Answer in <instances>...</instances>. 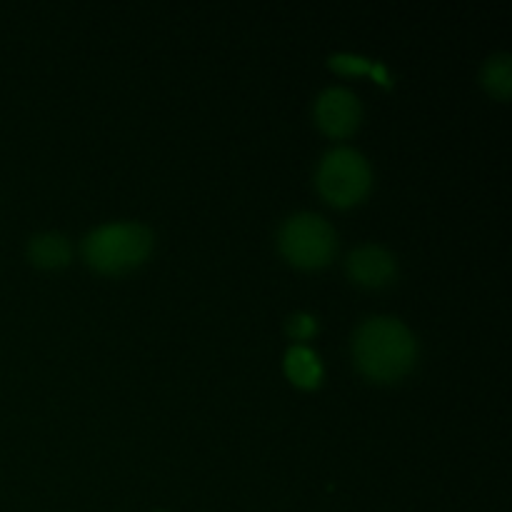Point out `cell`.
I'll use <instances>...</instances> for the list:
<instances>
[{"mask_svg": "<svg viewBox=\"0 0 512 512\" xmlns=\"http://www.w3.org/2000/svg\"><path fill=\"white\" fill-rule=\"evenodd\" d=\"M413 333L398 318H368L355 333V360L373 380H395L415 363Z\"/></svg>", "mask_w": 512, "mask_h": 512, "instance_id": "cell-1", "label": "cell"}, {"mask_svg": "<svg viewBox=\"0 0 512 512\" xmlns=\"http://www.w3.org/2000/svg\"><path fill=\"white\" fill-rule=\"evenodd\" d=\"M153 248V233L140 223H108L83 240V253L93 268L120 273L138 265Z\"/></svg>", "mask_w": 512, "mask_h": 512, "instance_id": "cell-2", "label": "cell"}, {"mask_svg": "<svg viewBox=\"0 0 512 512\" xmlns=\"http://www.w3.org/2000/svg\"><path fill=\"white\" fill-rule=\"evenodd\" d=\"M373 183L368 160L355 148H333L325 153L318 168V188L330 203L353 205L363 198Z\"/></svg>", "mask_w": 512, "mask_h": 512, "instance_id": "cell-3", "label": "cell"}, {"mask_svg": "<svg viewBox=\"0 0 512 512\" xmlns=\"http://www.w3.org/2000/svg\"><path fill=\"white\" fill-rule=\"evenodd\" d=\"M278 245L285 258L303 268L325 265L335 253V233L325 218L315 213H298L280 228Z\"/></svg>", "mask_w": 512, "mask_h": 512, "instance_id": "cell-4", "label": "cell"}, {"mask_svg": "<svg viewBox=\"0 0 512 512\" xmlns=\"http://www.w3.org/2000/svg\"><path fill=\"white\" fill-rule=\"evenodd\" d=\"M315 118L325 133L343 138L353 133L360 123V103L353 90L348 88H328L320 93L315 103Z\"/></svg>", "mask_w": 512, "mask_h": 512, "instance_id": "cell-5", "label": "cell"}, {"mask_svg": "<svg viewBox=\"0 0 512 512\" xmlns=\"http://www.w3.org/2000/svg\"><path fill=\"white\" fill-rule=\"evenodd\" d=\"M348 273L353 275L355 283L380 288L395 275V258L380 245H360L350 253Z\"/></svg>", "mask_w": 512, "mask_h": 512, "instance_id": "cell-6", "label": "cell"}, {"mask_svg": "<svg viewBox=\"0 0 512 512\" xmlns=\"http://www.w3.org/2000/svg\"><path fill=\"white\" fill-rule=\"evenodd\" d=\"M28 255L35 265L60 268L70 260V243L63 233H40L30 238Z\"/></svg>", "mask_w": 512, "mask_h": 512, "instance_id": "cell-7", "label": "cell"}, {"mask_svg": "<svg viewBox=\"0 0 512 512\" xmlns=\"http://www.w3.org/2000/svg\"><path fill=\"white\" fill-rule=\"evenodd\" d=\"M285 370L293 378V383L303 385V388H313L320 383V375H323V365H320L318 355L313 353L305 345H295L285 355Z\"/></svg>", "mask_w": 512, "mask_h": 512, "instance_id": "cell-8", "label": "cell"}, {"mask_svg": "<svg viewBox=\"0 0 512 512\" xmlns=\"http://www.w3.org/2000/svg\"><path fill=\"white\" fill-rule=\"evenodd\" d=\"M483 83L495 98L508 100L512 88V63L508 53L493 55L483 68Z\"/></svg>", "mask_w": 512, "mask_h": 512, "instance_id": "cell-9", "label": "cell"}, {"mask_svg": "<svg viewBox=\"0 0 512 512\" xmlns=\"http://www.w3.org/2000/svg\"><path fill=\"white\" fill-rule=\"evenodd\" d=\"M288 330L293 333V338L305 340L308 335L315 333V318H310V315H293L288 323Z\"/></svg>", "mask_w": 512, "mask_h": 512, "instance_id": "cell-10", "label": "cell"}, {"mask_svg": "<svg viewBox=\"0 0 512 512\" xmlns=\"http://www.w3.org/2000/svg\"><path fill=\"white\" fill-rule=\"evenodd\" d=\"M155 512H165V510H155Z\"/></svg>", "mask_w": 512, "mask_h": 512, "instance_id": "cell-11", "label": "cell"}]
</instances>
